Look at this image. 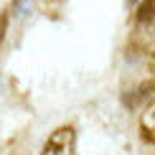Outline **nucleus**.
Instances as JSON below:
<instances>
[{
	"label": "nucleus",
	"instance_id": "obj_1",
	"mask_svg": "<svg viewBox=\"0 0 155 155\" xmlns=\"http://www.w3.org/2000/svg\"><path fill=\"white\" fill-rule=\"evenodd\" d=\"M76 150V130L71 125H61L48 135L41 155H74Z\"/></svg>",
	"mask_w": 155,
	"mask_h": 155
},
{
	"label": "nucleus",
	"instance_id": "obj_3",
	"mask_svg": "<svg viewBox=\"0 0 155 155\" xmlns=\"http://www.w3.org/2000/svg\"><path fill=\"white\" fill-rule=\"evenodd\" d=\"M137 23L140 25H147V28L153 25V0H143L140 13H137Z\"/></svg>",
	"mask_w": 155,
	"mask_h": 155
},
{
	"label": "nucleus",
	"instance_id": "obj_2",
	"mask_svg": "<svg viewBox=\"0 0 155 155\" xmlns=\"http://www.w3.org/2000/svg\"><path fill=\"white\" fill-rule=\"evenodd\" d=\"M140 130H143V140L147 145H153V107L145 109L143 120H140Z\"/></svg>",
	"mask_w": 155,
	"mask_h": 155
},
{
	"label": "nucleus",
	"instance_id": "obj_4",
	"mask_svg": "<svg viewBox=\"0 0 155 155\" xmlns=\"http://www.w3.org/2000/svg\"><path fill=\"white\" fill-rule=\"evenodd\" d=\"M3 36H5V18H0V41H3Z\"/></svg>",
	"mask_w": 155,
	"mask_h": 155
}]
</instances>
